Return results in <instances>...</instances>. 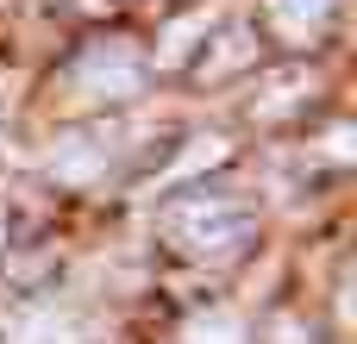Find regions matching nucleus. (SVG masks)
Wrapping results in <instances>:
<instances>
[{
	"mask_svg": "<svg viewBox=\"0 0 357 344\" xmlns=\"http://www.w3.org/2000/svg\"><path fill=\"white\" fill-rule=\"evenodd\" d=\"M163 232H169V244L176 251H188V257H238V244L251 238V213L238 207V201H226V194H213V201H182L169 219H163Z\"/></svg>",
	"mask_w": 357,
	"mask_h": 344,
	"instance_id": "1",
	"label": "nucleus"
},
{
	"mask_svg": "<svg viewBox=\"0 0 357 344\" xmlns=\"http://www.w3.org/2000/svg\"><path fill=\"white\" fill-rule=\"evenodd\" d=\"M138 81H144V63H138V50L132 44H88L82 50V63H75V88L88 94V100H126V94H138Z\"/></svg>",
	"mask_w": 357,
	"mask_h": 344,
	"instance_id": "2",
	"label": "nucleus"
},
{
	"mask_svg": "<svg viewBox=\"0 0 357 344\" xmlns=\"http://www.w3.org/2000/svg\"><path fill=\"white\" fill-rule=\"evenodd\" d=\"M326 19H333V0H270V25L289 44H307Z\"/></svg>",
	"mask_w": 357,
	"mask_h": 344,
	"instance_id": "3",
	"label": "nucleus"
},
{
	"mask_svg": "<svg viewBox=\"0 0 357 344\" xmlns=\"http://www.w3.org/2000/svg\"><path fill=\"white\" fill-rule=\"evenodd\" d=\"M270 344H314V332L295 326V320H276V326H270Z\"/></svg>",
	"mask_w": 357,
	"mask_h": 344,
	"instance_id": "4",
	"label": "nucleus"
}]
</instances>
